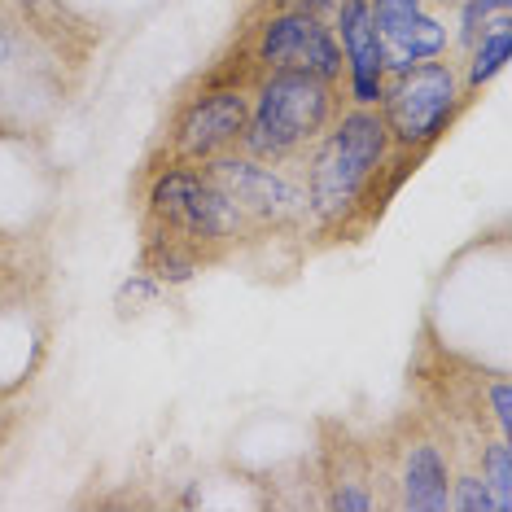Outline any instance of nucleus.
<instances>
[{
  "mask_svg": "<svg viewBox=\"0 0 512 512\" xmlns=\"http://www.w3.org/2000/svg\"><path fill=\"white\" fill-rule=\"evenodd\" d=\"M390 154V127L372 106H355L342 114V123L329 132V141L311 158V184H307V211L320 224H337L359 202L372 171Z\"/></svg>",
  "mask_w": 512,
  "mask_h": 512,
  "instance_id": "nucleus-1",
  "label": "nucleus"
},
{
  "mask_svg": "<svg viewBox=\"0 0 512 512\" xmlns=\"http://www.w3.org/2000/svg\"><path fill=\"white\" fill-rule=\"evenodd\" d=\"M333 119V88L307 71H272L259 84L254 110L241 127V145L250 158H285Z\"/></svg>",
  "mask_w": 512,
  "mask_h": 512,
  "instance_id": "nucleus-2",
  "label": "nucleus"
},
{
  "mask_svg": "<svg viewBox=\"0 0 512 512\" xmlns=\"http://www.w3.org/2000/svg\"><path fill=\"white\" fill-rule=\"evenodd\" d=\"M460 106V84L447 62H421L412 71L394 75V84L381 92V119L390 127V141L403 149L438 141V132L451 123Z\"/></svg>",
  "mask_w": 512,
  "mask_h": 512,
  "instance_id": "nucleus-3",
  "label": "nucleus"
},
{
  "mask_svg": "<svg viewBox=\"0 0 512 512\" xmlns=\"http://www.w3.org/2000/svg\"><path fill=\"white\" fill-rule=\"evenodd\" d=\"M149 211H154L171 232H184L193 241H224L237 237L246 224L241 206L206 176L189 167H167L149 189Z\"/></svg>",
  "mask_w": 512,
  "mask_h": 512,
  "instance_id": "nucleus-4",
  "label": "nucleus"
},
{
  "mask_svg": "<svg viewBox=\"0 0 512 512\" xmlns=\"http://www.w3.org/2000/svg\"><path fill=\"white\" fill-rule=\"evenodd\" d=\"M259 62L267 71H307L333 84L342 75V44H337L333 27H324L316 14L294 9V14H281L263 27Z\"/></svg>",
  "mask_w": 512,
  "mask_h": 512,
  "instance_id": "nucleus-5",
  "label": "nucleus"
},
{
  "mask_svg": "<svg viewBox=\"0 0 512 512\" xmlns=\"http://www.w3.org/2000/svg\"><path fill=\"white\" fill-rule=\"evenodd\" d=\"M206 176L241 206V215H259L272 219V224L307 215V193L298 184H289L281 171L263 167L259 158H211Z\"/></svg>",
  "mask_w": 512,
  "mask_h": 512,
  "instance_id": "nucleus-6",
  "label": "nucleus"
},
{
  "mask_svg": "<svg viewBox=\"0 0 512 512\" xmlns=\"http://www.w3.org/2000/svg\"><path fill=\"white\" fill-rule=\"evenodd\" d=\"M246 119H250V101L241 88L202 92L197 101H189V110L176 123V154L184 162H211L228 145L241 141Z\"/></svg>",
  "mask_w": 512,
  "mask_h": 512,
  "instance_id": "nucleus-7",
  "label": "nucleus"
},
{
  "mask_svg": "<svg viewBox=\"0 0 512 512\" xmlns=\"http://www.w3.org/2000/svg\"><path fill=\"white\" fill-rule=\"evenodd\" d=\"M368 9L386 49V71L403 75L447 49V27L425 14L421 0H368Z\"/></svg>",
  "mask_w": 512,
  "mask_h": 512,
  "instance_id": "nucleus-8",
  "label": "nucleus"
},
{
  "mask_svg": "<svg viewBox=\"0 0 512 512\" xmlns=\"http://www.w3.org/2000/svg\"><path fill=\"white\" fill-rule=\"evenodd\" d=\"M337 44H342L346 71H351L355 106H381V92H386V49H381L368 0H337Z\"/></svg>",
  "mask_w": 512,
  "mask_h": 512,
  "instance_id": "nucleus-9",
  "label": "nucleus"
},
{
  "mask_svg": "<svg viewBox=\"0 0 512 512\" xmlns=\"http://www.w3.org/2000/svg\"><path fill=\"white\" fill-rule=\"evenodd\" d=\"M403 508L416 512H447L451 508V473L438 447H421L407 451L403 460Z\"/></svg>",
  "mask_w": 512,
  "mask_h": 512,
  "instance_id": "nucleus-10",
  "label": "nucleus"
},
{
  "mask_svg": "<svg viewBox=\"0 0 512 512\" xmlns=\"http://www.w3.org/2000/svg\"><path fill=\"white\" fill-rule=\"evenodd\" d=\"M473 44L477 49H473V62H469V88H482V84H491V79L504 71V62L512 53V18L499 14Z\"/></svg>",
  "mask_w": 512,
  "mask_h": 512,
  "instance_id": "nucleus-11",
  "label": "nucleus"
},
{
  "mask_svg": "<svg viewBox=\"0 0 512 512\" xmlns=\"http://www.w3.org/2000/svg\"><path fill=\"white\" fill-rule=\"evenodd\" d=\"M482 477L495 495V512H512V442H495L482 451Z\"/></svg>",
  "mask_w": 512,
  "mask_h": 512,
  "instance_id": "nucleus-12",
  "label": "nucleus"
},
{
  "mask_svg": "<svg viewBox=\"0 0 512 512\" xmlns=\"http://www.w3.org/2000/svg\"><path fill=\"white\" fill-rule=\"evenodd\" d=\"M508 9H512V0H464L460 5V40L473 44L499 14H508Z\"/></svg>",
  "mask_w": 512,
  "mask_h": 512,
  "instance_id": "nucleus-13",
  "label": "nucleus"
},
{
  "mask_svg": "<svg viewBox=\"0 0 512 512\" xmlns=\"http://www.w3.org/2000/svg\"><path fill=\"white\" fill-rule=\"evenodd\" d=\"M451 508H460V512H495V495H491V486H486V477H456L451 482Z\"/></svg>",
  "mask_w": 512,
  "mask_h": 512,
  "instance_id": "nucleus-14",
  "label": "nucleus"
},
{
  "mask_svg": "<svg viewBox=\"0 0 512 512\" xmlns=\"http://www.w3.org/2000/svg\"><path fill=\"white\" fill-rule=\"evenodd\" d=\"M154 272H158V281L184 285V281H193L197 259H193V250H180V246H158V254H154Z\"/></svg>",
  "mask_w": 512,
  "mask_h": 512,
  "instance_id": "nucleus-15",
  "label": "nucleus"
},
{
  "mask_svg": "<svg viewBox=\"0 0 512 512\" xmlns=\"http://www.w3.org/2000/svg\"><path fill=\"white\" fill-rule=\"evenodd\" d=\"M491 403H495V421L504 429V438L512 434V386L508 381H495L491 386Z\"/></svg>",
  "mask_w": 512,
  "mask_h": 512,
  "instance_id": "nucleus-16",
  "label": "nucleus"
},
{
  "mask_svg": "<svg viewBox=\"0 0 512 512\" xmlns=\"http://www.w3.org/2000/svg\"><path fill=\"white\" fill-rule=\"evenodd\" d=\"M329 504H333V508H342V512H368L372 504H377V499H372L368 491H359V486H342V491H337Z\"/></svg>",
  "mask_w": 512,
  "mask_h": 512,
  "instance_id": "nucleus-17",
  "label": "nucleus"
}]
</instances>
